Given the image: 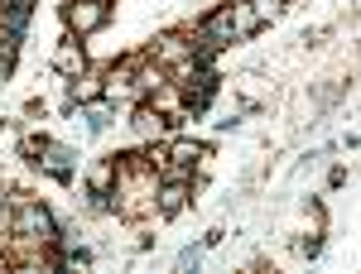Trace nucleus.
I'll list each match as a JSON object with an SVG mask.
<instances>
[{
  "label": "nucleus",
  "mask_w": 361,
  "mask_h": 274,
  "mask_svg": "<svg viewBox=\"0 0 361 274\" xmlns=\"http://www.w3.org/2000/svg\"><path fill=\"white\" fill-rule=\"evenodd\" d=\"M68 20H73V29H97L106 20V5H102V0H78V5L68 10Z\"/></svg>",
  "instance_id": "nucleus-1"
},
{
  "label": "nucleus",
  "mask_w": 361,
  "mask_h": 274,
  "mask_svg": "<svg viewBox=\"0 0 361 274\" xmlns=\"http://www.w3.org/2000/svg\"><path fill=\"white\" fill-rule=\"evenodd\" d=\"M78 96H82V101H92V96H102V87H97V82H82V87H78Z\"/></svg>",
  "instance_id": "nucleus-6"
},
{
  "label": "nucleus",
  "mask_w": 361,
  "mask_h": 274,
  "mask_svg": "<svg viewBox=\"0 0 361 274\" xmlns=\"http://www.w3.org/2000/svg\"><path fill=\"white\" fill-rule=\"evenodd\" d=\"M265 15H279V0H255V20H265Z\"/></svg>",
  "instance_id": "nucleus-5"
},
{
  "label": "nucleus",
  "mask_w": 361,
  "mask_h": 274,
  "mask_svg": "<svg viewBox=\"0 0 361 274\" xmlns=\"http://www.w3.org/2000/svg\"><path fill=\"white\" fill-rule=\"evenodd\" d=\"M178 207H183V183L164 188V212H178Z\"/></svg>",
  "instance_id": "nucleus-4"
},
{
  "label": "nucleus",
  "mask_w": 361,
  "mask_h": 274,
  "mask_svg": "<svg viewBox=\"0 0 361 274\" xmlns=\"http://www.w3.org/2000/svg\"><path fill=\"white\" fill-rule=\"evenodd\" d=\"M54 63H58V73H68V77H78V73H82V49H78V44H63Z\"/></svg>",
  "instance_id": "nucleus-3"
},
{
  "label": "nucleus",
  "mask_w": 361,
  "mask_h": 274,
  "mask_svg": "<svg viewBox=\"0 0 361 274\" xmlns=\"http://www.w3.org/2000/svg\"><path fill=\"white\" fill-rule=\"evenodd\" d=\"M15 231H49V212L44 207H34V202H20V212H15Z\"/></svg>",
  "instance_id": "nucleus-2"
}]
</instances>
